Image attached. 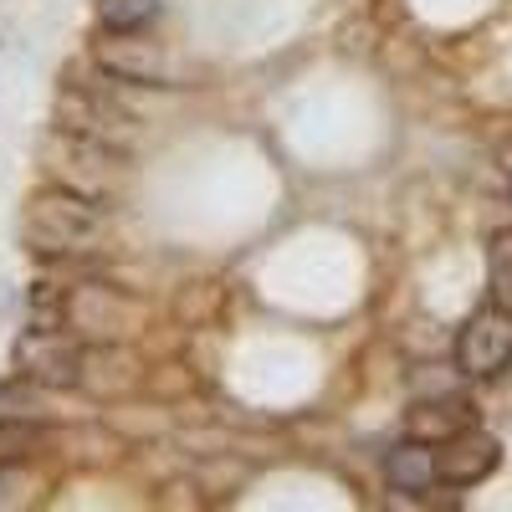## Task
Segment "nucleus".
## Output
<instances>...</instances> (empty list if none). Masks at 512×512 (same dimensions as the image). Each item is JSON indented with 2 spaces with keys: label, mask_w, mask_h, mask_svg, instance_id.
Masks as SVG:
<instances>
[{
  "label": "nucleus",
  "mask_w": 512,
  "mask_h": 512,
  "mask_svg": "<svg viewBox=\"0 0 512 512\" xmlns=\"http://www.w3.org/2000/svg\"><path fill=\"white\" fill-rule=\"evenodd\" d=\"M108 236V216L93 195L72 185H52L26 200V241L47 256H77L93 251Z\"/></svg>",
  "instance_id": "nucleus-1"
},
{
  "label": "nucleus",
  "mask_w": 512,
  "mask_h": 512,
  "mask_svg": "<svg viewBox=\"0 0 512 512\" xmlns=\"http://www.w3.org/2000/svg\"><path fill=\"white\" fill-rule=\"evenodd\" d=\"M512 364V313L502 303H482L456 333V369L466 379H497Z\"/></svg>",
  "instance_id": "nucleus-2"
},
{
  "label": "nucleus",
  "mask_w": 512,
  "mask_h": 512,
  "mask_svg": "<svg viewBox=\"0 0 512 512\" xmlns=\"http://www.w3.org/2000/svg\"><path fill=\"white\" fill-rule=\"evenodd\" d=\"M16 369L47 390H72L82 369V344L72 328H26L16 338Z\"/></svg>",
  "instance_id": "nucleus-3"
},
{
  "label": "nucleus",
  "mask_w": 512,
  "mask_h": 512,
  "mask_svg": "<svg viewBox=\"0 0 512 512\" xmlns=\"http://www.w3.org/2000/svg\"><path fill=\"white\" fill-rule=\"evenodd\" d=\"M502 466V441L482 425H466V431L436 441V487H482L487 477H497Z\"/></svg>",
  "instance_id": "nucleus-4"
},
{
  "label": "nucleus",
  "mask_w": 512,
  "mask_h": 512,
  "mask_svg": "<svg viewBox=\"0 0 512 512\" xmlns=\"http://www.w3.org/2000/svg\"><path fill=\"white\" fill-rule=\"evenodd\" d=\"M98 67L113 72V82H159V88H180L175 67H169L164 47L149 41L144 31H103L98 41Z\"/></svg>",
  "instance_id": "nucleus-5"
},
{
  "label": "nucleus",
  "mask_w": 512,
  "mask_h": 512,
  "mask_svg": "<svg viewBox=\"0 0 512 512\" xmlns=\"http://www.w3.org/2000/svg\"><path fill=\"white\" fill-rule=\"evenodd\" d=\"M57 113H62V128L67 134H82V139H98L108 149H128V139H134V118L108 108L103 98H88V93H62L57 98Z\"/></svg>",
  "instance_id": "nucleus-6"
},
{
  "label": "nucleus",
  "mask_w": 512,
  "mask_h": 512,
  "mask_svg": "<svg viewBox=\"0 0 512 512\" xmlns=\"http://www.w3.org/2000/svg\"><path fill=\"white\" fill-rule=\"evenodd\" d=\"M128 323H134V303L118 297L113 287H72L67 292V328L118 338V333H128Z\"/></svg>",
  "instance_id": "nucleus-7"
},
{
  "label": "nucleus",
  "mask_w": 512,
  "mask_h": 512,
  "mask_svg": "<svg viewBox=\"0 0 512 512\" xmlns=\"http://www.w3.org/2000/svg\"><path fill=\"white\" fill-rule=\"evenodd\" d=\"M139 384V359L128 354L123 344H93L82 349V369H77V390L88 395H128Z\"/></svg>",
  "instance_id": "nucleus-8"
},
{
  "label": "nucleus",
  "mask_w": 512,
  "mask_h": 512,
  "mask_svg": "<svg viewBox=\"0 0 512 512\" xmlns=\"http://www.w3.org/2000/svg\"><path fill=\"white\" fill-rule=\"evenodd\" d=\"M384 482L405 497H425L436 487V446L431 441H400L390 456H384Z\"/></svg>",
  "instance_id": "nucleus-9"
},
{
  "label": "nucleus",
  "mask_w": 512,
  "mask_h": 512,
  "mask_svg": "<svg viewBox=\"0 0 512 512\" xmlns=\"http://www.w3.org/2000/svg\"><path fill=\"white\" fill-rule=\"evenodd\" d=\"M466 425H477V420H472V405H466L461 395H436V400H420L410 410V436L431 441V446L456 436V431H466Z\"/></svg>",
  "instance_id": "nucleus-10"
},
{
  "label": "nucleus",
  "mask_w": 512,
  "mask_h": 512,
  "mask_svg": "<svg viewBox=\"0 0 512 512\" xmlns=\"http://www.w3.org/2000/svg\"><path fill=\"white\" fill-rule=\"evenodd\" d=\"M52 405H47V384L36 379H16V384H0V425L6 420H21V425H47Z\"/></svg>",
  "instance_id": "nucleus-11"
},
{
  "label": "nucleus",
  "mask_w": 512,
  "mask_h": 512,
  "mask_svg": "<svg viewBox=\"0 0 512 512\" xmlns=\"http://www.w3.org/2000/svg\"><path fill=\"white\" fill-rule=\"evenodd\" d=\"M487 282H492V303L512 313V226L492 231L487 241Z\"/></svg>",
  "instance_id": "nucleus-12"
},
{
  "label": "nucleus",
  "mask_w": 512,
  "mask_h": 512,
  "mask_svg": "<svg viewBox=\"0 0 512 512\" xmlns=\"http://www.w3.org/2000/svg\"><path fill=\"white\" fill-rule=\"evenodd\" d=\"M103 31H144L159 16V0H93Z\"/></svg>",
  "instance_id": "nucleus-13"
},
{
  "label": "nucleus",
  "mask_w": 512,
  "mask_h": 512,
  "mask_svg": "<svg viewBox=\"0 0 512 512\" xmlns=\"http://www.w3.org/2000/svg\"><path fill=\"white\" fill-rule=\"evenodd\" d=\"M26 323L31 328H67V287L31 282V292H26Z\"/></svg>",
  "instance_id": "nucleus-14"
},
{
  "label": "nucleus",
  "mask_w": 512,
  "mask_h": 512,
  "mask_svg": "<svg viewBox=\"0 0 512 512\" xmlns=\"http://www.w3.org/2000/svg\"><path fill=\"white\" fill-rule=\"evenodd\" d=\"M11 492H26V472L0 461V507H21V497H11Z\"/></svg>",
  "instance_id": "nucleus-15"
},
{
  "label": "nucleus",
  "mask_w": 512,
  "mask_h": 512,
  "mask_svg": "<svg viewBox=\"0 0 512 512\" xmlns=\"http://www.w3.org/2000/svg\"><path fill=\"white\" fill-rule=\"evenodd\" d=\"M502 159H507V175H512V149H502Z\"/></svg>",
  "instance_id": "nucleus-16"
}]
</instances>
